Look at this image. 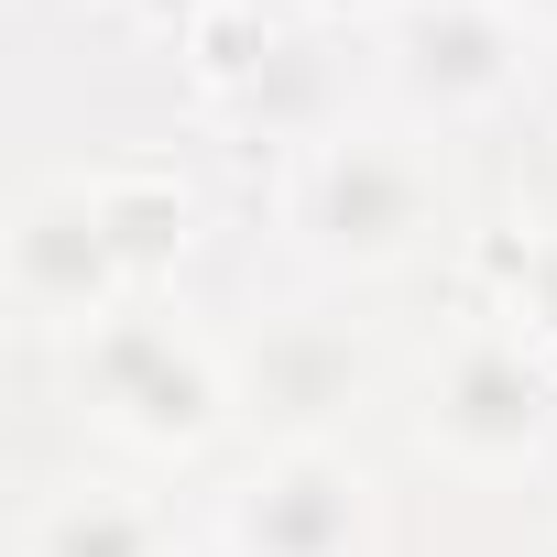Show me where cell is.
<instances>
[{
    "label": "cell",
    "mask_w": 557,
    "mask_h": 557,
    "mask_svg": "<svg viewBox=\"0 0 557 557\" xmlns=\"http://www.w3.org/2000/svg\"><path fill=\"white\" fill-rule=\"evenodd\" d=\"M296 219H307L318 251H405L416 219H426V175H416L394 143H339V153L307 164Z\"/></svg>",
    "instance_id": "6da1fadb"
},
{
    "label": "cell",
    "mask_w": 557,
    "mask_h": 557,
    "mask_svg": "<svg viewBox=\"0 0 557 557\" xmlns=\"http://www.w3.org/2000/svg\"><path fill=\"white\" fill-rule=\"evenodd\" d=\"M350 524H361V481L329 459H285L273 481H240V513H230L240 557H339Z\"/></svg>",
    "instance_id": "7a4b0ae2"
},
{
    "label": "cell",
    "mask_w": 557,
    "mask_h": 557,
    "mask_svg": "<svg viewBox=\"0 0 557 557\" xmlns=\"http://www.w3.org/2000/svg\"><path fill=\"white\" fill-rule=\"evenodd\" d=\"M437 426H448L459 448H481V426H492V448H513V437H535V426H546V383H535L513 350H470V361L448 372Z\"/></svg>",
    "instance_id": "3957f363"
},
{
    "label": "cell",
    "mask_w": 557,
    "mask_h": 557,
    "mask_svg": "<svg viewBox=\"0 0 557 557\" xmlns=\"http://www.w3.org/2000/svg\"><path fill=\"white\" fill-rule=\"evenodd\" d=\"M34 557H153V524L88 492V503H55V513L34 524Z\"/></svg>",
    "instance_id": "277c9868"
}]
</instances>
